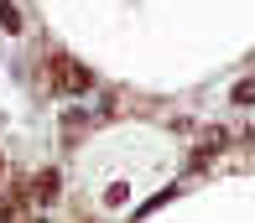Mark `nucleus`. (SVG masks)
Segmentation results:
<instances>
[{"mask_svg": "<svg viewBox=\"0 0 255 223\" xmlns=\"http://www.w3.org/2000/svg\"><path fill=\"white\" fill-rule=\"evenodd\" d=\"M47 78H52L57 93H89V88H94L89 68H78L73 57H52V63H47Z\"/></svg>", "mask_w": 255, "mask_h": 223, "instance_id": "nucleus-1", "label": "nucleus"}, {"mask_svg": "<svg viewBox=\"0 0 255 223\" xmlns=\"http://www.w3.org/2000/svg\"><path fill=\"white\" fill-rule=\"evenodd\" d=\"M21 213H26V192H21V187H10V197L0 203V223H21Z\"/></svg>", "mask_w": 255, "mask_h": 223, "instance_id": "nucleus-2", "label": "nucleus"}, {"mask_svg": "<svg viewBox=\"0 0 255 223\" xmlns=\"http://www.w3.org/2000/svg\"><path fill=\"white\" fill-rule=\"evenodd\" d=\"M31 197H37V203H52L57 197V171H37V177H31Z\"/></svg>", "mask_w": 255, "mask_h": 223, "instance_id": "nucleus-3", "label": "nucleus"}, {"mask_svg": "<svg viewBox=\"0 0 255 223\" xmlns=\"http://www.w3.org/2000/svg\"><path fill=\"white\" fill-rule=\"evenodd\" d=\"M0 26H5L10 37H21V16H16V5H10V0H0Z\"/></svg>", "mask_w": 255, "mask_h": 223, "instance_id": "nucleus-4", "label": "nucleus"}, {"mask_svg": "<svg viewBox=\"0 0 255 223\" xmlns=\"http://www.w3.org/2000/svg\"><path fill=\"white\" fill-rule=\"evenodd\" d=\"M235 104H245V109L255 104V78H245V83H235Z\"/></svg>", "mask_w": 255, "mask_h": 223, "instance_id": "nucleus-5", "label": "nucleus"}, {"mask_svg": "<svg viewBox=\"0 0 255 223\" xmlns=\"http://www.w3.org/2000/svg\"><path fill=\"white\" fill-rule=\"evenodd\" d=\"M250 150H255V130H250Z\"/></svg>", "mask_w": 255, "mask_h": 223, "instance_id": "nucleus-6", "label": "nucleus"}, {"mask_svg": "<svg viewBox=\"0 0 255 223\" xmlns=\"http://www.w3.org/2000/svg\"><path fill=\"white\" fill-rule=\"evenodd\" d=\"M0 177H5V161H0Z\"/></svg>", "mask_w": 255, "mask_h": 223, "instance_id": "nucleus-7", "label": "nucleus"}, {"mask_svg": "<svg viewBox=\"0 0 255 223\" xmlns=\"http://www.w3.org/2000/svg\"><path fill=\"white\" fill-rule=\"evenodd\" d=\"M37 223H42V218H37Z\"/></svg>", "mask_w": 255, "mask_h": 223, "instance_id": "nucleus-8", "label": "nucleus"}]
</instances>
